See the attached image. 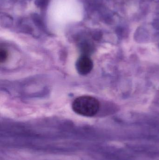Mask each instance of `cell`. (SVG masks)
<instances>
[{"label": "cell", "instance_id": "obj_4", "mask_svg": "<svg viewBox=\"0 0 159 160\" xmlns=\"http://www.w3.org/2000/svg\"><path fill=\"white\" fill-rule=\"evenodd\" d=\"M111 146L117 148H122L125 147V144L123 142L119 141H112L110 143Z\"/></svg>", "mask_w": 159, "mask_h": 160}, {"label": "cell", "instance_id": "obj_2", "mask_svg": "<svg viewBox=\"0 0 159 160\" xmlns=\"http://www.w3.org/2000/svg\"><path fill=\"white\" fill-rule=\"evenodd\" d=\"M94 64L92 60L86 55L81 56L77 59L76 67L77 72L81 75H86L90 73Z\"/></svg>", "mask_w": 159, "mask_h": 160}, {"label": "cell", "instance_id": "obj_1", "mask_svg": "<svg viewBox=\"0 0 159 160\" xmlns=\"http://www.w3.org/2000/svg\"><path fill=\"white\" fill-rule=\"evenodd\" d=\"M100 104L96 98L88 96H80L73 101V111L80 115L92 117L98 113Z\"/></svg>", "mask_w": 159, "mask_h": 160}, {"label": "cell", "instance_id": "obj_3", "mask_svg": "<svg viewBox=\"0 0 159 160\" xmlns=\"http://www.w3.org/2000/svg\"><path fill=\"white\" fill-rule=\"evenodd\" d=\"M8 57L7 51L4 48H1L0 49V62L4 63Z\"/></svg>", "mask_w": 159, "mask_h": 160}, {"label": "cell", "instance_id": "obj_5", "mask_svg": "<svg viewBox=\"0 0 159 160\" xmlns=\"http://www.w3.org/2000/svg\"><path fill=\"white\" fill-rule=\"evenodd\" d=\"M49 0H36V4L40 7H45L48 4Z\"/></svg>", "mask_w": 159, "mask_h": 160}]
</instances>
